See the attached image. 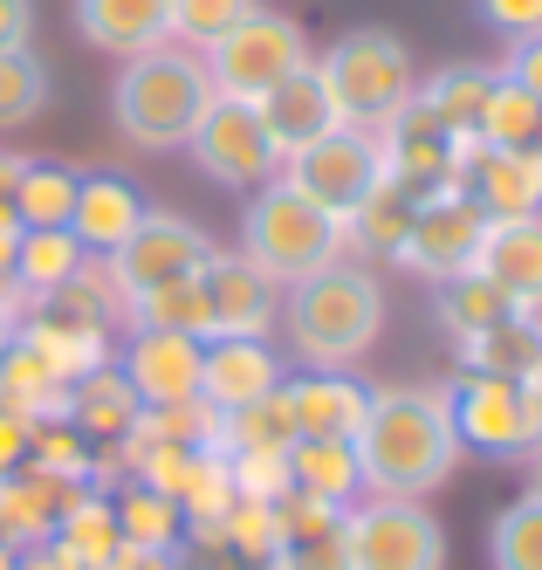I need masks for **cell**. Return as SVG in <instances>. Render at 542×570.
I'll return each mask as SVG.
<instances>
[{"mask_svg":"<svg viewBox=\"0 0 542 570\" xmlns=\"http://www.w3.org/2000/svg\"><path fill=\"white\" fill-rule=\"evenodd\" d=\"M357 468L371 495H398V502H420L461 468V433H453L446 413V392L433 385H392V392H371L364 405V426H357Z\"/></svg>","mask_w":542,"mask_h":570,"instance_id":"1","label":"cell"},{"mask_svg":"<svg viewBox=\"0 0 542 570\" xmlns=\"http://www.w3.org/2000/svg\"><path fill=\"white\" fill-rule=\"evenodd\" d=\"M282 323H288V344L303 351L309 372H351L385 331V289L364 268L329 262V268L303 275L296 289H288Z\"/></svg>","mask_w":542,"mask_h":570,"instance_id":"2","label":"cell"},{"mask_svg":"<svg viewBox=\"0 0 542 570\" xmlns=\"http://www.w3.org/2000/svg\"><path fill=\"white\" fill-rule=\"evenodd\" d=\"M206 104H214V76H206L199 56H179V49L131 56L117 69V90H110L117 131L138 151H186V138L199 131Z\"/></svg>","mask_w":542,"mask_h":570,"instance_id":"3","label":"cell"},{"mask_svg":"<svg viewBox=\"0 0 542 570\" xmlns=\"http://www.w3.org/2000/svg\"><path fill=\"white\" fill-rule=\"evenodd\" d=\"M240 255L268 282H303L344 255V220L316 207L309 193H296L288 179H268L255 186V199L240 214Z\"/></svg>","mask_w":542,"mask_h":570,"instance_id":"4","label":"cell"},{"mask_svg":"<svg viewBox=\"0 0 542 570\" xmlns=\"http://www.w3.org/2000/svg\"><path fill=\"white\" fill-rule=\"evenodd\" d=\"M316 69L329 83L337 117H344V125H364V131H385L392 117L412 104V90H420L412 49L398 42L392 28H351L344 42H329V56Z\"/></svg>","mask_w":542,"mask_h":570,"instance_id":"5","label":"cell"},{"mask_svg":"<svg viewBox=\"0 0 542 570\" xmlns=\"http://www.w3.org/2000/svg\"><path fill=\"white\" fill-rule=\"evenodd\" d=\"M446 413H453V433H461V454H481L494 468L529 461L542 446V399L522 379L461 372L446 385Z\"/></svg>","mask_w":542,"mask_h":570,"instance_id":"6","label":"cell"},{"mask_svg":"<svg viewBox=\"0 0 542 570\" xmlns=\"http://www.w3.org/2000/svg\"><path fill=\"white\" fill-rule=\"evenodd\" d=\"M206 76H214V97H234V104H262L275 83H288L296 69H309V35L303 21H288V14H268L255 8L240 28H227L214 49L199 56Z\"/></svg>","mask_w":542,"mask_h":570,"instance_id":"7","label":"cell"},{"mask_svg":"<svg viewBox=\"0 0 542 570\" xmlns=\"http://www.w3.org/2000/svg\"><path fill=\"white\" fill-rule=\"evenodd\" d=\"M344 550L351 570H446V529L420 502H357L344 509Z\"/></svg>","mask_w":542,"mask_h":570,"instance_id":"8","label":"cell"},{"mask_svg":"<svg viewBox=\"0 0 542 570\" xmlns=\"http://www.w3.org/2000/svg\"><path fill=\"white\" fill-rule=\"evenodd\" d=\"M378 179H385V145L364 125H337V131H323L316 145H303L288 158V186L309 193L316 207H329L337 220H351Z\"/></svg>","mask_w":542,"mask_h":570,"instance_id":"9","label":"cell"},{"mask_svg":"<svg viewBox=\"0 0 542 570\" xmlns=\"http://www.w3.org/2000/svg\"><path fill=\"white\" fill-rule=\"evenodd\" d=\"M186 151H193V166H199L206 179H214V186H234V193L268 186L275 166H282V151L268 145L255 104H234V97H214V104H206V117H199V131L186 138Z\"/></svg>","mask_w":542,"mask_h":570,"instance_id":"10","label":"cell"},{"mask_svg":"<svg viewBox=\"0 0 542 570\" xmlns=\"http://www.w3.org/2000/svg\"><path fill=\"white\" fill-rule=\"evenodd\" d=\"M481 234H487V214H481V199L467 186H440L426 193L420 207H412V227H405V248L392 262L405 268H420V275H461L474 268V248H481Z\"/></svg>","mask_w":542,"mask_h":570,"instance_id":"11","label":"cell"},{"mask_svg":"<svg viewBox=\"0 0 542 570\" xmlns=\"http://www.w3.org/2000/svg\"><path fill=\"white\" fill-rule=\"evenodd\" d=\"M14 337H21L41 364H49L62 385H76V379H90L97 364H110V323H104L97 309L69 303V296H41L35 316H21Z\"/></svg>","mask_w":542,"mask_h":570,"instance_id":"12","label":"cell"},{"mask_svg":"<svg viewBox=\"0 0 542 570\" xmlns=\"http://www.w3.org/2000/svg\"><path fill=\"white\" fill-rule=\"evenodd\" d=\"M206 255H214V240H206L193 220H179V214H145L138 234L124 240L117 255H104V262H110V275L124 282V296H138V289H158V282L199 275Z\"/></svg>","mask_w":542,"mask_h":570,"instance_id":"13","label":"cell"},{"mask_svg":"<svg viewBox=\"0 0 542 570\" xmlns=\"http://www.w3.org/2000/svg\"><path fill=\"white\" fill-rule=\"evenodd\" d=\"M199 357L206 344L186 331H131L117 372L138 392L145 413H165V405H199Z\"/></svg>","mask_w":542,"mask_h":570,"instance_id":"14","label":"cell"},{"mask_svg":"<svg viewBox=\"0 0 542 570\" xmlns=\"http://www.w3.org/2000/svg\"><path fill=\"white\" fill-rule=\"evenodd\" d=\"M199 296H206V337H268V323H275V282L247 255H220V248L206 255Z\"/></svg>","mask_w":542,"mask_h":570,"instance_id":"15","label":"cell"},{"mask_svg":"<svg viewBox=\"0 0 542 570\" xmlns=\"http://www.w3.org/2000/svg\"><path fill=\"white\" fill-rule=\"evenodd\" d=\"M275 385H282V357L268 351V337H206V357H199V405L206 413L255 405Z\"/></svg>","mask_w":542,"mask_h":570,"instance_id":"16","label":"cell"},{"mask_svg":"<svg viewBox=\"0 0 542 570\" xmlns=\"http://www.w3.org/2000/svg\"><path fill=\"white\" fill-rule=\"evenodd\" d=\"M255 117H262V131H268V145H275L282 158H296L303 145H316L323 131H337V125H344L337 104H329V83H323V69H316V62L296 69L288 83H275V90L255 104Z\"/></svg>","mask_w":542,"mask_h":570,"instance_id":"17","label":"cell"},{"mask_svg":"<svg viewBox=\"0 0 542 570\" xmlns=\"http://www.w3.org/2000/svg\"><path fill=\"white\" fill-rule=\"evenodd\" d=\"M474 275H487L515 309L542 316V220H487Z\"/></svg>","mask_w":542,"mask_h":570,"instance_id":"18","label":"cell"},{"mask_svg":"<svg viewBox=\"0 0 542 570\" xmlns=\"http://www.w3.org/2000/svg\"><path fill=\"white\" fill-rule=\"evenodd\" d=\"M282 399L296 413V440H357L364 426V405L371 392L351 372H303V379H282Z\"/></svg>","mask_w":542,"mask_h":570,"instance_id":"19","label":"cell"},{"mask_svg":"<svg viewBox=\"0 0 542 570\" xmlns=\"http://www.w3.org/2000/svg\"><path fill=\"white\" fill-rule=\"evenodd\" d=\"M76 35L104 56H145L173 42V0H76Z\"/></svg>","mask_w":542,"mask_h":570,"instance_id":"20","label":"cell"},{"mask_svg":"<svg viewBox=\"0 0 542 570\" xmlns=\"http://www.w3.org/2000/svg\"><path fill=\"white\" fill-rule=\"evenodd\" d=\"M151 207H145V193L131 186V179H117V173H82V186H76V214H69V234L82 240L90 255H117L124 240L138 234V220H145Z\"/></svg>","mask_w":542,"mask_h":570,"instance_id":"21","label":"cell"},{"mask_svg":"<svg viewBox=\"0 0 542 570\" xmlns=\"http://www.w3.org/2000/svg\"><path fill=\"white\" fill-rule=\"evenodd\" d=\"M467 193L487 220H542V151H474Z\"/></svg>","mask_w":542,"mask_h":570,"instance_id":"22","label":"cell"},{"mask_svg":"<svg viewBox=\"0 0 542 570\" xmlns=\"http://www.w3.org/2000/svg\"><path fill=\"white\" fill-rule=\"evenodd\" d=\"M0 413H14V420H28V426L69 420V385H62L21 337H8V351H0Z\"/></svg>","mask_w":542,"mask_h":570,"instance_id":"23","label":"cell"},{"mask_svg":"<svg viewBox=\"0 0 542 570\" xmlns=\"http://www.w3.org/2000/svg\"><path fill=\"white\" fill-rule=\"evenodd\" d=\"M69 495H76V488L56 481V474H41V468L8 474V481H0V537H8L14 550H21V543H41V537H56V515H62Z\"/></svg>","mask_w":542,"mask_h":570,"instance_id":"24","label":"cell"},{"mask_svg":"<svg viewBox=\"0 0 542 570\" xmlns=\"http://www.w3.org/2000/svg\"><path fill=\"white\" fill-rule=\"evenodd\" d=\"M138 413H145V405H138L131 385H124L117 364H97L90 379L69 385V426H76L82 440H124Z\"/></svg>","mask_w":542,"mask_h":570,"instance_id":"25","label":"cell"},{"mask_svg":"<svg viewBox=\"0 0 542 570\" xmlns=\"http://www.w3.org/2000/svg\"><path fill=\"white\" fill-rule=\"evenodd\" d=\"M82 262H90V248L69 227H28L21 248H14V282H21V296L41 303V296H62Z\"/></svg>","mask_w":542,"mask_h":570,"instance_id":"26","label":"cell"},{"mask_svg":"<svg viewBox=\"0 0 542 570\" xmlns=\"http://www.w3.org/2000/svg\"><path fill=\"white\" fill-rule=\"evenodd\" d=\"M56 543H62L82 570H110V557L124 550L110 488H104V495H97V488H76V495L62 502V515H56Z\"/></svg>","mask_w":542,"mask_h":570,"instance_id":"27","label":"cell"},{"mask_svg":"<svg viewBox=\"0 0 542 570\" xmlns=\"http://www.w3.org/2000/svg\"><path fill=\"white\" fill-rule=\"evenodd\" d=\"M110 509H117V537L131 543V550H173L179 537H186V515H179V502L173 495H158L151 481H124V488H110Z\"/></svg>","mask_w":542,"mask_h":570,"instance_id":"28","label":"cell"},{"mask_svg":"<svg viewBox=\"0 0 542 570\" xmlns=\"http://www.w3.org/2000/svg\"><path fill=\"white\" fill-rule=\"evenodd\" d=\"M487 90H494V76H487L481 62H453V69H440L433 83L420 90V104L446 125V138H453V145H481V110H487Z\"/></svg>","mask_w":542,"mask_h":570,"instance_id":"29","label":"cell"},{"mask_svg":"<svg viewBox=\"0 0 542 570\" xmlns=\"http://www.w3.org/2000/svg\"><path fill=\"white\" fill-rule=\"evenodd\" d=\"M433 316L453 331V344H467V337H481V331H487V323L515 316V303L494 289L487 275L461 268V275H440V282H433ZM522 316H529V309H522Z\"/></svg>","mask_w":542,"mask_h":570,"instance_id":"30","label":"cell"},{"mask_svg":"<svg viewBox=\"0 0 542 570\" xmlns=\"http://www.w3.org/2000/svg\"><path fill=\"white\" fill-rule=\"evenodd\" d=\"M288 468H296V495H323L337 509H351V495H364V468H357L351 440H296Z\"/></svg>","mask_w":542,"mask_h":570,"instance_id":"31","label":"cell"},{"mask_svg":"<svg viewBox=\"0 0 542 570\" xmlns=\"http://www.w3.org/2000/svg\"><path fill=\"white\" fill-rule=\"evenodd\" d=\"M76 186H82V173L56 166V158H21V179H14V199H8V207H14L21 227H69Z\"/></svg>","mask_w":542,"mask_h":570,"instance_id":"32","label":"cell"},{"mask_svg":"<svg viewBox=\"0 0 542 570\" xmlns=\"http://www.w3.org/2000/svg\"><path fill=\"white\" fill-rule=\"evenodd\" d=\"M467 357V372H494V379H529V364L542 357V323L535 316H502V323H487L481 337L461 344Z\"/></svg>","mask_w":542,"mask_h":570,"instance_id":"33","label":"cell"},{"mask_svg":"<svg viewBox=\"0 0 542 570\" xmlns=\"http://www.w3.org/2000/svg\"><path fill=\"white\" fill-rule=\"evenodd\" d=\"M124 316H131V331H186V337L206 344V296H199V275H179V282H158V289L124 296Z\"/></svg>","mask_w":542,"mask_h":570,"instance_id":"34","label":"cell"},{"mask_svg":"<svg viewBox=\"0 0 542 570\" xmlns=\"http://www.w3.org/2000/svg\"><path fill=\"white\" fill-rule=\"evenodd\" d=\"M412 207H420V193H405V186L385 173L378 186L364 193V207L351 214L344 234H357L371 255H398V248H405V227H412Z\"/></svg>","mask_w":542,"mask_h":570,"instance_id":"35","label":"cell"},{"mask_svg":"<svg viewBox=\"0 0 542 570\" xmlns=\"http://www.w3.org/2000/svg\"><path fill=\"white\" fill-rule=\"evenodd\" d=\"M535 131H542V97H529L509 76H494L487 110H481V145L487 151H529Z\"/></svg>","mask_w":542,"mask_h":570,"instance_id":"36","label":"cell"},{"mask_svg":"<svg viewBox=\"0 0 542 570\" xmlns=\"http://www.w3.org/2000/svg\"><path fill=\"white\" fill-rule=\"evenodd\" d=\"M487 563L494 570H542V495H535V488L494 515V529H487Z\"/></svg>","mask_w":542,"mask_h":570,"instance_id":"37","label":"cell"},{"mask_svg":"<svg viewBox=\"0 0 542 570\" xmlns=\"http://www.w3.org/2000/svg\"><path fill=\"white\" fill-rule=\"evenodd\" d=\"M49 104V69L35 49H0V131L28 125V117Z\"/></svg>","mask_w":542,"mask_h":570,"instance_id":"38","label":"cell"},{"mask_svg":"<svg viewBox=\"0 0 542 570\" xmlns=\"http://www.w3.org/2000/svg\"><path fill=\"white\" fill-rule=\"evenodd\" d=\"M227 474H234V495L240 502H288L296 495V468H288V446H262V454H234L227 461Z\"/></svg>","mask_w":542,"mask_h":570,"instance_id":"39","label":"cell"},{"mask_svg":"<svg viewBox=\"0 0 542 570\" xmlns=\"http://www.w3.org/2000/svg\"><path fill=\"white\" fill-rule=\"evenodd\" d=\"M262 0H173V35H186L193 49H214L227 28H240Z\"/></svg>","mask_w":542,"mask_h":570,"instance_id":"40","label":"cell"},{"mask_svg":"<svg viewBox=\"0 0 542 570\" xmlns=\"http://www.w3.org/2000/svg\"><path fill=\"white\" fill-rule=\"evenodd\" d=\"M268 570H351L344 522H337V529H323V537H288V543H275Z\"/></svg>","mask_w":542,"mask_h":570,"instance_id":"41","label":"cell"},{"mask_svg":"<svg viewBox=\"0 0 542 570\" xmlns=\"http://www.w3.org/2000/svg\"><path fill=\"white\" fill-rule=\"evenodd\" d=\"M481 21L494 35H509V42H529V35H542V0H474Z\"/></svg>","mask_w":542,"mask_h":570,"instance_id":"42","label":"cell"},{"mask_svg":"<svg viewBox=\"0 0 542 570\" xmlns=\"http://www.w3.org/2000/svg\"><path fill=\"white\" fill-rule=\"evenodd\" d=\"M28 420H14V413H0V481H8V474H21L28 468Z\"/></svg>","mask_w":542,"mask_h":570,"instance_id":"43","label":"cell"},{"mask_svg":"<svg viewBox=\"0 0 542 570\" xmlns=\"http://www.w3.org/2000/svg\"><path fill=\"white\" fill-rule=\"evenodd\" d=\"M509 83H522L529 97H542V35H529V42H515V56H509Z\"/></svg>","mask_w":542,"mask_h":570,"instance_id":"44","label":"cell"},{"mask_svg":"<svg viewBox=\"0 0 542 570\" xmlns=\"http://www.w3.org/2000/svg\"><path fill=\"white\" fill-rule=\"evenodd\" d=\"M14 570H82V563H76L56 537H41V543H21V550H14Z\"/></svg>","mask_w":542,"mask_h":570,"instance_id":"45","label":"cell"},{"mask_svg":"<svg viewBox=\"0 0 542 570\" xmlns=\"http://www.w3.org/2000/svg\"><path fill=\"white\" fill-rule=\"evenodd\" d=\"M35 35V0H0V49H28Z\"/></svg>","mask_w":542,"mask_h":570,"instance_id":"46","label":"cell"},{"mask_svg":"<svg viewBox=\"0 0 542 570\" xmlns=\"http://www.w3.org/2000/svg\"><path fill=\"white\" fill-rule=\"evenodd\" d=\"M21 220H14V207H8V199H0V275H14V248H21Z\"/></svg>","mask_w":542,"mask_h":570,"instance_id":"47","label":"cell"},{"mask_svg":"<svg viewBox=\"0 0 542 570\" xmlns=\"http://www.w3.org/2000/svg\"><path fill=\"white\" fill-rule=\"evenodd\" d=\"M21 303H28V296H21V282H14V275H0V316H14Z\"/></svg>","mask_w":542,"mask_h":570,"instance_id":"48","label":"cell"},{"mask_svg":"<svg viewBox=\"0 0 542 570\" xmlns=\"http://www.w3.org/2000/svg\"><path fill=\"white\" fill-rule=\"evenodd\" d=\"M14 179H21V158L0 151V199H14Z\"/></svg>","mask_w":542,"mask_h":570,"instance_id":"49","label":"cell"},{"mask_svg":"<svg viewBox=\"0 0 542 570\" xmlns=\"http://www.w3.org/2000/svg\"><path fill=\"white\" fill-rule=\"evenodd\" d=\"M522 385H529V392H535V399H542V357H535V364H529V379H522Z\"/></svg>","mask_w":542,"mask_h":570,"instance_id":"50","label":"cell"},{"mask_svg":"<svg viewBox=\"0 0 542 570\" xmlns=\"http://www.w3.org/2000/svg\"><path fill=\"white\" fill-rule=\"evenodd\" d=\"M0 570H14V543L8 537H0Z\"/></svg>","mask_w":542,"mask_h":570,"instance_id":"51","label":"cell"},{"mask_svg":"<svg viewBox=\"0 0 542 570\" xmlns=\"http://www.w3.org/2000/svg\"><path fill=\"white\" fill-rule=\"evenodd\" d=\"M8 337H14V316H0V351H8Z\"/></svg>","mask_w":542,"mask_h":570,"instance_id":"52","label":"cell"},{"mask_svg":"<svg viewBox=\"0 0 542 570\" xmlns=\"http://www.w3.org/2000/svg\"><path fill=\"white\" fill-rule=\"evenodd\" d=\"M529 461H535V495H542V446H535V454H529Z\"/></svg>","mask_w":542,"mask_h":570,"instance_id":"53","label":"cell"},{"mask_svg":"<svg viewBox=\"0 0 542 570\" xmlns=\"http://www.w3.org/2000/svg\"><path fill=\"white\" fill-rule=\"evenodd\" d=\"M529 151H542V131H535V145H529Z\"/></svg>","mask_w":542,"mask_h":570,"instance_id":"54","label":"cell"}]
</instances>
